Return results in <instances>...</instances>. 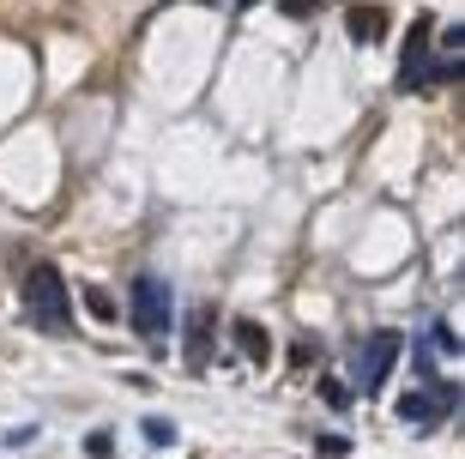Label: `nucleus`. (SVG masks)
<instances>
[{"label":"nucleus","mask_w":465,"mask_h":459,"mask_svg":"<svg viewBox=\"0 0 465 459\" xmlns=\"http://www.w3.org/2000/svg\"><path fill=\"white\" fill-rule=\"evenodd\" d=\"M25 321L36 333H67L73 326V290H67L54 260H36L31 273H25Z\"/></svg>","instance_id":"nucleus-1"},{"label":"nucleus","mask_w":465,"mask_h":459,"mask_svg":"<svg viewBox=\"0 0 465 459\" xmlns=\"http://www.w3.org/2000/svg\"><path fill=\"white\" fill-rule=\"evenodd\" d=\"M399 351H405V339H399L393 326H381V333H369V339L357 344V357H351V387L357 393H381V381L393 374Z\"/></svg>","instance_id":"nucleus-2"},{"label":"nucleus","mask_w":465,"mask_h":459,"mask_svg":"<svg viewBox=\"0 0 465 459\" xmlns=\"http://www.w3.org/2000/svg\"><path fill=\"white\" fill-rule=\"evenodd\" d=\"M127 314H134V326L145 333V339H163V333H170V321H175L170 284H163L157 273H139L134 278V296H127Z\"/></svg>","instance_id":"nucleus-3"},{"label":"nucleus","mask_w":465,"mask_h":459,"mask_svg":"<svg viewBox=\"0 0 465 459\" xmlns=\"http://www.w3.org/2000/svg\"><path fill=\"white\" fill-rule=\"evenodd\" d=\"M453 399H460V393L441 387V381H435V387H405V393H399V424L430 429V424H441V417L453 411Z\"/></svg>","instance_id":"nucleus-4"},{"label":"nucleus","mask_w":465,"mask_h":459,"mask_svg":"<svg viewBox=\"0 0 465 459\" xmlns=\"http://www.w3.org/2000/svg\"><path fill=\"white\" fill-rule=\"evenodd\" d=\"M430 36H435V25H430V18H417L411 36H405V73H399V91H423V85H430V73H435Z\"/></svg>","instance_id":"nucleus-5"},{"label":"nucleus","mask_w":465,"mask_h":459,"mask_svg":"<svg viewBox=\"0 0 465 459\" xmlns=\"http://www.w3.org/2000/svg\"><path fill=\"white\" fill-rule=\"evenodd\" d=\"M212 326L218 308H188V369H212Z\"/></svg>","instance_id":"nucleus-6"},{"label":"nucleus","mask_w":465,"mask_h":459,"mask_svg":"<svg viewBox=\"0 0 465 459\" xmlns=\"http://www.w3.org/2000/svg\"><path fill=\"white\" fill-rule=\"evenodd\" d=\"M230 339H236V351H242V363H266L272 357V339H266V326L260 321H248V314H236V321H230Z\"/></svg>","instance_id":"nucleus-7"},{"label":"nucleus","mask_w":465,"mask_h":459,"mask_svg":"<svg viewBox=\"0 0 465 459\" xmlns=\"http://www.w3.org/2000/svg\"><path fill=\"white\" fill-rule=\"evenodd\" d=\"M381 31H387V18L375 13V6H351V43H381Z\"/></svg>","instance_id":"nucleus-8"},{"label":"nucleus","mask_w":465,"mask_h":459,"mask_svg":"<svg viewBox=\"0 0 465 459\" xmlns=\"http://www.w3.org/2000/svg\"><path fill=\"white\" fill-rule=\"evenodd\" d=\"M79 296H85V308H91V321H104V326H115V314H121V308H115V296H109L104 284H85V290H79Z\"/></svg>","instance_id":"nucleus-9"},{"label":"nucleus","mask_w":465,"mask_h":459,"mask_svg":"<svg viewBox=\"0 0 465 459\" xmlns=\"http://www.w3.org/2000/svg\"><path fill=\"white\" fill-rule=\"evenodd\" d=\"M85 459H115V435H109V429H91L85 435Z\"/></svg>","instance_id":"nucleus-10"},{"label":"nucleus","mask_w":465,"mask_h":459,"mask_svg":"<svg viewBox=\"0 0 465 459\" xmlns=\"http://www.w3.org/2000/svg\"><path fill=\"white\" fill-rule=\"evenodd\" d=\"M145 442H152V447H170L175 442V424H170V417H145Z\"/></svg>","instance_id":"nucleus-11"},{"label":"nucleus","mask_w":465,"mask_h":459,"mask_svg":"<svg viewBox=\"0 0 465 459\" xmlns=\"http://www.w3.org/2000/svg\"><path fill=\"white\" fill-rule=\"evenodd\" d=\"M321 399H327L332 411H345L351 405V387H345V381H321Z\"/></svg>","instance_id":"nucleus-12"},{"label":"nucleus","mask_w":465,"mask_h":459,"mask_svg":"<svg viewBox=\"0 0 465 459\" xmlns=\"http://www.w3.org/2000/svg\"><path fill=\"white\" fill-rule=\"evenodd\" d=\"M278 13H284V18H314V13H321V0H278Z\"/></svg>","instance_id":"nucleus-13"},{"label":"nucleus","mask_w":465,"mask_h":459,"mask_svg":"<svg viewBox=\"0 0 465 459\" xmlns=\"http://www.w3.org/2000/svg\"><path fill=\"white\" fill-rule=\"evenodd\" d=\"M314 447H321V454H327V459H339V454H351V442H345V435H321V442H314Z\"/></svg>","instance_id":"nucleus-14"},{"label":"nucleus","mask_w":465,"mask_h":459,"mask_svg":"<svg viewBox=\"0 0 465 459\" xmlns=\"http://www.w3.org/2000/svg\"><path fill=\"white\" fill-rule=\"evenodd\" d=\"M242 6H254V0H242Z\"/></svg>","instance_id":"nucleus-15"}]
</instances>
